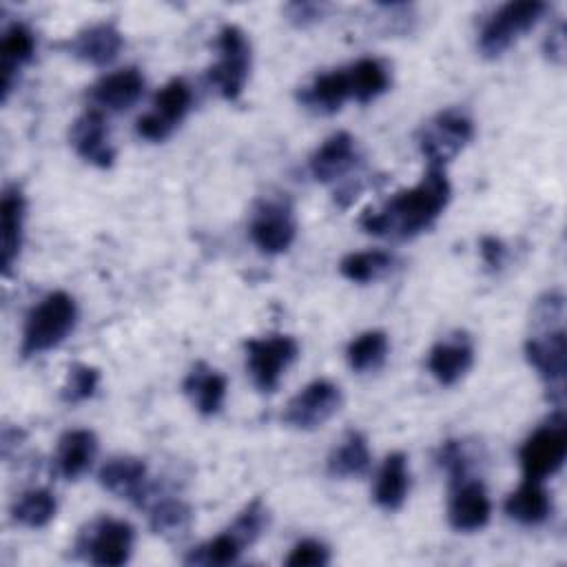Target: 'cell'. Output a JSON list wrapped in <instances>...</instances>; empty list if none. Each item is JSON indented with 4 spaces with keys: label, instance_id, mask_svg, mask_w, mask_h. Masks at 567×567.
<instances>
[{
    "label": "cell",
    "instance_id": "cell-29",
    "mask_svg": "<svg viewBox=\"0 0 567 567\" xmlns=\"http://www.w3.org/2000/svg\"><path fill=\"white\" fill-rule=\"evenodd\" d=\"M55 509H58L55 496L49 489L38 487L20 494V498L11 507V514H13V520H18L20 525L38 529L51 523V518L55 516Z\"/></svg>",
    "mask_w": 567,
    "mask_h": 567
},
{
    "label": "cell",
    "instance_id": "cell-9",
    "mask_svg": "<svg viewBox=\"0 0 567 567\" xmlns=\"http://www.w3.org/2000/svg\"><path fill=\"white\" fill-rule=\"evenodd\" d=\"M133 527L115 518H97L78 538V549L86 551L93 565L120 567L133 551Z\"/></svg>",
    "mask_w": 567,
    "mask_h": 567
},
{
    "label": "cell",
    "instance_id": "cell-11",
    "mask_svg": "<svg viewBox=\"0 0 567 567\" xmlns=\"http://www.w3.org/2000/svg\"><path fill=\"white\" fill-rule=\"evenodd\" d=\"M492 505L481 481L463 478L452 483L447 520L456 532H478L487 525Z\"/></svg>",
    "mask_w": 567,
    "mask_h": 567
},
{
    "label": "cell",
    "instance_id": "cell-26",
    "mask_svg": "<svg viewBox=\"0 0 567 567\" xmlns=\"http://www.w3.org/2000/svg\"><path fill=\"white\" fill-rule=\"evenodd\" d=\"M370 467V447L361 432L352 430L328 456V474L334 478L363 476Z\"/></svg>",
    "mask_w": 567,
    "mask_h": 567
},
{
    "label": "cell",
    "instance_id": "cell-1",
    "mask_svg": "<svg viewBox=\"0 0 567 567\" xmlns=\"http://www.w3.org/2000/svg\"><path fill=\"white\" fill-rule=\"evenodd\" d=\"M450 202L445 166L427 164L421 182L396 193L383 208L363 210L359 226L377 237L410 239L430 228Z\"/></svg>",
    "mask_w": 567,
    "mask_h": 567
},
{
    "label": "cell",
    "instance_id": "cell-22",
    "mask_svg": "<svg viewBox=\"0 0 567 567\" xmlns=\"http://www.w3.org/2000/svg\"><path fill=\"white\" fill-rule=\"evenodd\" d=\"M0 219H2V272L9 275L13 268V261L20 255L22 246V224H24V197L22 193L11 186L2 195L0 204Z\"/></svg>",
    "mask_w": 567,
    "mask_h": 567
},
{
    "label": "cell",
    "instance_id": "cell-32",
    "mask_svg": "<svg viewBox=\"0 0 567 567\" xmlns=\"http://www.w3.org/2000/svg\"><path fill=\"white\" fill-rule=\"evenodd\" d=\"M244 545L226 529L224 534L215 536L213 540L199 545L197 549L190 551L186 563H197V565H230L239 558Z\"/></svg>",
    "mask_w": 567,
    "mask_h": 567
},
{
    "label": "cell",
    "instance_id": "cell-15",
    "mask_svg": "<svg viewBox=\"0 0 567 567\" xmlns=\"http://www.w3.org/2000/svg\"><path fill=\"white\" fill-rule=\"evenodd\" d=\"M97 481L104 489H109L111 494L133 501L135 505H142L146 494H148V485H146V465L144 461L135 458V456H113L109 458L100 474Z\"/></svg>",
    "mask_w": 567,
    "mask_h": 567
},
{
    "label": "cell",
    "instance_id": "cell-17",
    "mask_svg": "<svg viewBox=\"0 0 567 567\" xmlns=\"http://www.w3.org/2000/svg\"><path fill=\"white\" fill-rule=\"evenodd\" d=\"M144 93V78L135 66L120 69L100 78L91 86V100L106 111H126Z\"/></svg>",
    "mask_w": 567,
    "mask_h": 567
},
{
    "label": "cell",
    "instance_id": "cell-20",
    "mask_svg": "<svg viewBox=\"0 0 567 567\" xmlns=\"http://www.w3.org/2000/svg\"><path fill=\"white\" fill-rule=\"evenodd\" d=\"M97 452V439L91 430H69L58 441L55 467L60 476L75 481L80 478L93 463Z\"/></svg>",
    "mask_w": 567,
    "mask_h": 567
},
{
    "label": "cell",
    "instance_id": "cell-23",
    "mask_svg": "<svg viewBox=\"0 0 567 567\" xmlns=\"http://www.w3.org/2000/svg\"><path fill=\"white\" fill-rule=\"evenodd\" d=\"M410 489V474H408V458L401 452L385 456L377 483H374V501L379 507L394 512L405 503Z\"/></svg>",
    "mask_w": 567,
    "mask_h": 567
},
{
    "label": "cell",
    "instance_id": "cell-21",
    "mask_svg": "<svg viewBox=\"0 0 567 567\" xmlns=\"http://www.w3.org/2000/svg\"><path fill=\"white\" fill-rule=\"evenodd\" d=\"M505 514L520 525H540L551 514V498L540 481L525 478V483L505 498Z\"/></svg>",
    "mask_w": 567,
    "mask_h": 567
},
{
    "label": "cell",
    "instance_id": "cell-30",
    "mask_svg": "<svg viewBox=\"0 0 567 567\" xmlns=\"http://www.w3.org/2000/svg\"><path fill=\"white\" fill-rule=\"evenodd\" d=\"M388 354V337L383 330H365L350 341L346 357L354 372L377 370Z\"/></svg>",
    "mask_w": 567,
    "mask_h": 567
},
{
    "label": "cell",
    "instance_id": "cell-28",
    "mask_svg": "<svg viewBox=\"0 0 567 567\" xmlns=\"http://www.w3.org/2000/svg\"><path fill=\"white\" fill-rule=\"evenodd\" d=\"M190 102H193V93H190V86L179 80V78H173L171 82H166L157 93H155V100H153V115L164 124L168 126L171 131L184 120V115L188 113L190 109Z\"/></svg>",
    "mask_w": 567,
    "mask_h": 567
},
{
    "label": "cell",
    "instance_id": "cell-36",
    "mask_svg": "<svg viewBox=\"0 0 567 567\" xmlns=\"http://www.w3.org/2000/svg\"><path fill=\"white\" fill-rule=\"evenodd\" d=\"M330 560V551L323 543L319 540H301L297 543L288 558H286V565L288 567H321V565H328Z\"/></svg>",
    "mask_w": 567,
    "mask_h": 567
},
{
    "label": "cell",
    "instance_id": "cell-7",
    "mask_svg": "<svg viewBox=\"0 0 567 567\" xmlns=\"http://www.w3.org/2000/svg\"><path fill=\"white\" fill-rule=\"evenodd\" d=\"M472 137H474L472 120L458 109H447L434 115L427 122V126H423L419 146L427 157V164L445 166L456 153H461V148L470 144Z\"/></svg>",
    "mask_w": 567,
    "mask_h": 567
},
{
    "label": "cell",
    "instance_id": "cell-25",
    "mask_svg": "<svg viewBox=\"0 0 567 567\" xmlns=\"http://www.w3.org/2000/svg\"><path fill=\"white\" fill-rule=\"evenodd\" d=\"M35 51V40L33 33L16 22L11 24L4 35H2V44H0V58H2V100L9 97L13 84H16V73L18 69L29 62L33 58Z\"/></svg>",
    "mask_w": 567,
    "mask_h": 567
},
{
    "label": "cell",
    "instance_id": "cell-38",
    "mask_svg": "<svg viewBox=\"0 0 567 567\" xmlns=\"http://www.w3.org/2000/svg\"><path fill=\"white\" fill-rule=\"evenodd\" d=\"M321 11L323 7L317 4V2H292L286 7V13L288 18L299 24V27H306L310 22H317L321 18Z\"/></svg>",
    "mask_w": 567,
    "mask_h": 567
},
{
    "label": "cell",
    "instance_id": "cell-6",
    "mask_svg": "<svg viewBox=\"0 0 567 567\" xmlns=\"http://www.w3.org/2000/svg\"><path fill=\"white\" fill-rule=\"evenodd\" d=\"M299 346L288 334H268L246 341V365L259 392H275L286 368L297 359Z\"/></svg>",
    "mask_w": 567,
    "mask_h": 567
},
{
    "label": "cell",
    "instance_id": "cell-13",
    "mask_svg": "<svg viewBox=\"0 0 567 567\" xmlns=\"http://www.w3.org/2000/svg\"><path fill=\"white\" fill-rule=\"evenodd\" d=\"M472 363L474 348L465 332H454L441 339L427 354V368L441 385H454L456 381H461Z\"/></svg>",
    "mask_w": 567,
    "mask_h": 567
},
{
    "label": "cell",
    "instance_id": "cell-39",
    "mask_svg": "<svg viewBox=\"0 0 567 567\" xmlns=\"http://www.w3.org/2000/svg\"><path fill=\"white\" fill-rule=\"evenodd\" d=\"M481 255H483V261H485L487 268L498 270L505 261V246L496 237H483L481 239Z\"/></svg>",
    "mask_w": 567,
    "mask_h": 567
},
{
    "label": "cell",
    "instance_id": "cell-31",
    "mask_svg": "<svg viewBox=\"0 0 567 567\" xmlns=\"http://www.w3.org/2000/svg\"><path fill=\"white\" fill-rule=\"evenodd\" d=\"M392 266V255L385 250H363V252H350L341 259L339 270L346 279L357 284H368L383 272H388Z\"/></svg>",
    "mask_w": 567,
    "mask_h": 567
},
{
    "label": "cell",
    "instance_id": "cell-14",
    "mask_svg": "<svg viewBox=\"0 0 567 567\" xmlns=\"http://www.w3.org/2000/svg\"><path fill=\"white\" fill-rule=\"evenodd\" d=\"M122 44H124V38L113 22H95L78 31L66 42V49L73 58L82 62L104 66L117 58Z\"/></svg>",
    "mask_w": 567,
    "mask_h": 567
},
{
    "label": "cell",
    "instance_id": "cell-33",
    "mask_svg": "<svg viewBox=\"0 0 567 567\" xmlns=\"http://www.w3.org/2000/svg\"><path fill=\"white\" fill-rule=\"evenodd\" d=\"M100 385V370L89 363H73L62 385V399L66 403H80L95 394Z\"/></svg>",
    "mask_w": 567,
    "mask_h": 567
},
{
    "label": "cell",
    "instance_id": "cell-4",
    "mask_svg": "<svg viewBox=\"0 0 567 567\" xmlns=\"http://www.w3.org/2000/svg\"><path fill=\"white\" fill-rule=\"evenodd\" d=\"M567 456V427L563 414L534 430L518 450L525 478L543 481L556 474Z\"/></svg>",
    "mask_w": 567,
    "mask_h": 567
},
{
    "label": "cell",
    "instance_id": "cell-8",
    "mask_svg": "<svg viewBox=\"0 0 567 567\" xmlns=\"http://www.w3.org/2000/svg\"><path fill=\"white\" fill-rule=\"evenodd\" d=\"M297 235L292 206L286 197L261 199L250 217V239L266 255H279L290 248Z\"/></svg>",
    "mask_w": 567,
    "mask_h": 567
},
{
    "label": "cell",
    "instance_id": "cell-12",
    "mask_svg": "<svg viewBox=\"0 0 567 567\" xmlns=\"http://www.w3.org/2000/svg\"><path fill=\"white\" fill-rule=\"evenodd\" d=\"M71 144L75 153L93 166L109 168L115 159V151L109 142L106 122L100 109L82 113L71 126Z\"/></svg>",
    "mask_w": 567,
    "mask_h": 567
},
{
    "label": "cell",
    "instance_id": "cell-19",
    "mask_svg": "<svg viewBox=\"0 0 567 567\" xmlns=\"http://www.w3.org/2000/svg\"><path fill=\"white\" fill-rule=\"evenodd\" d=\"M350 95V82L346 69L317 75L308 86L299 91V102L321 115L337 113Z\"/></svg>",
    "mask_w": 567,
    "mask_h": 567
},
{
    "label": "cell",
    "instance_id": "cell-27",
    "mask_svg": "<svg viewBox=\"0 0 567 567\" xmlns=\"http://www.w3.org/2000/svg\"><path fill=\"white\" fill-rule=\"evenodd\" d=\"M346 73L350 82V95L361 104L372 102L390 86L388 69L374 58H363L354 62L350 69H346Z\"/></svg>",
    "mask_w": 567,
    "mask_h": 567
},
{
    "label": "cell",
    "instance_id": "cell-5",
    "mask_svg": "<svg viewBox=\"0 0 567 567\" xmlns=\"http://www.w3.org/2000/svg\"><path fill=\"white\" fill-rule=\"evenodd\" d=\"M217 51L219 60L210 66L208 80L226 100H237L250 71V42L239 27L226 24L217 33Z\"/></svg>",
    "mask_w": 567,
    "mask_h": 567
},
{
    "label": "cell",
    "instance_id": "cell-10",
    "mask_svg": "<svg viewBox=\"0 0 567 567\" xmlns=\"http://www.w3.org/2000/svg\"><path fill=\"white\" fill-rule=\"evenodd\" d=\"M341 408V390L326 379H317L301 388L284 408L281 421L297 430L321 427Z\"/></svg>",
    "mask_w": 567,
    "mask_h": 567
},
{
    "label": "cell",
    "instance_id": "cell-18",
    "mask_svg": "<svg viewBox=\"0 0 567 567\" xmlns=\"http://www.w3.org/2000/svg\"><path fill=\"white\" fill-rule=\"evenodd\" d=\"M357 162V144L354 137L346 131L330 135L310 157V175L317 182H334L346 175Z\"/></svg>",
    "mask_w": 567,
    "mask_h": 567
},
{
    "label": "cell",
    "instance_id": "cell-2",
    "mask_svg": "<svg viewBox=\"0 0 567 567\" xmlns=\"http://www.w3.org/2000/svg\"><path fill=\"white\" fill-rule=\"evenodd\" d=\"M78 308L71 295L55 290L49 292L38 306L31 308L22 330V354L33 357L60 346L73 330Z\"/></svg>",
    "mask_w": 567,
    "mask_h": 567
},
{
    "label": "cell",
    "instance_id": "cell-24",
    "mask_svg": "<svg viewBox=\"0 0 567 567\" xmlns=\"http://www.w3.org/2000/svg\"><path fill=\"white\" fill-rule=\"evenodd\" d=\"M184 392L190 396V401L199 414L210 416V414L219 412V408L224 405L226 379H224V374L208 368L206 363H197L184 381Z\"/></svg>",
    "mask_w": 567,
    "mask_h": 567
},
{
    "label": "cell",
    "instance_id": "cell-40",
    "mask_svg": "<svg viewBox=\"0 0 567 567\" xmlns=\"http://www.w3.org/2000/svg\"><path fill=\"white\" fill-rule=\"evenodd\" d=\"M545 53L551 62H558V64L563 62V58H565V29H563V24L547 35Z\"/></svg>",
    "mask_w": 567,
    "mask_h": 567
},
{
    "label": "cell",
    "instance_id": "cell-16",
    "mask_svg": "<svg viewBox=\"0 0 567 567\" xmlns=\"http://www.w3.org/2000/svg\"><path fill=\"white\" fill-rule=\"evenodd\" d=\"M525 357L549 385L560 388L565 377V357H567L565 330L549 328L543 334L529 337L525 341Z\"/></svg>",
    "mask_w": 567,
    "mask_h": 567
},
{
    "label": "cell",
    "instance_id": "cell-37",
    "mask_svg": "<svg viewBox=\"0 0 567 567\" xmlns=\"http://www.w3.org/2000/svg\"><path fill=\"white\" fill-rule=\"evenodd\" d=\"M439 463L445 467V472L450 474L452 483H458L463 478H467V470H470V458L463 450V445L458 441H445L439 450Z\"/></svg>",
    "mask_w": 567,
    "mask_h": 567
},
{
    "label": "cell",
    "instance_id": "cell-34",
    "mask_svg": "<svg viewBox=\"0 0 567 567\" xmlns=\"http://www.w3.org/2000/svg\"><path fill=\"white\" fill-rule=\"evenodd\" d=\"M190 520V509L186 503L177 501V498H164L159 501L148 516L151 529L155 534H175L179 529H186Z\"/></svg>",
    "mask_w": 567,
    "mask_h": 567
},
{
    "label": "cell",
    "instance_id": "cell-35",
    "mask_svg": "<svg viewBox=\"0 0 567 567\" xmlns=\"http://www.w3.org/2000/svg\"><path fill=\"white\" fill-rule=\"evenodd\" d=\"M266 518H268V512H266L261 498H255V501H250V503L239 512V516L233 520V525L228 527V532H230L244 547H248V545H252V543L259 538V534L264 532Z\"/></svg>",
    "mask_w": 567,
    "mask_h": 567
},
{
    "label": "cell",
    "instance_id": "cell-3",
    "mask_svg": "<svg viewBox=\"0 0 567 567\" xmlns=\"http://www.w3.org/2000/svg\"><path fill=\"white\" fill-rule=\"evenodd\" d=\"M545 9L547 4L540 0H518L503 4L481 29V53L485 58H498L540 20Z\"/></svg>",
    "mask_w": 567,
    "mask_h": 567
}]
</instances>
